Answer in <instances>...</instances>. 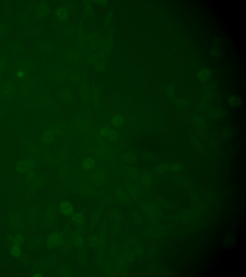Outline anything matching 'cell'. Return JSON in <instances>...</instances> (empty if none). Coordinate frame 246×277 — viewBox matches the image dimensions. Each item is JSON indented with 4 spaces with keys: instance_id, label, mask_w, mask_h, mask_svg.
Listing matches in <instances>:
<instances>
[{
    "instance_id": "cell-1",
    "label": "cell",
    "mask_w": 246,
    "mask_h": 277,
    "mask_svg": "<svg viewBox=\"0 0 246 277\" xmlns=\"http://www.w3.org/2000/svg\"><path fill=\"white\" fill-rule=\"evenodd\" d=\"M100 134L102 136L105 137L110 140H115L117 138V133L112 129L107 128H101L100 130Z\"/></svg>"
},
{
    "instance_id": "cell-2",
    "label": "cell",
    "mask_w": 246,
    "mask_h": 277,
    "mask_svg": "<svg viewBox=\"0 0 246 277\" xmlns=\"http://www.w3.org/2000/svg\"><path fill=\"white\" fill-rule=\"evenodd\" d=\"M62 241V239L61 235L57 233H55L51 235L48 239V246L51 247L56 246L61 243Z\"/></svg>"
},
{
    "instance_id": "cell-3",
    "label": "cell",
    "mask_w": 246,
    "mask_h": 277,
    "mask_svg": "<svg viewBox=\"0 0 246 277\" xmlns=\"http://www.w3.org/2000/svg\"><path fill=\"white\" fill-rule=\"evenodd\" d=\"M60 210L61 213L67 216L72 215L73 213V206L68 201H64L61 203Z\"/></svg>"
},
{
    "instance_id": "cell-4",
    "label": "cell",
    "mask_w": 246,
    "mask_h": 277,
    "mask_svg": "<svg viewBox=\"0 0 246 277\" xmlns=\"http://www.w3.org/2000/svg\"><path fill=\"white\" fill-rule=\"evenodd\" d=\"M33 166V162L31 160H23L17 165V169L19 172H24Z\"/></svg>"
},
{
    "instance_id": "cell-5",
    "label": "cell",
    "mask_w": 246,
    "mask_h": 277,
    "mask_svg": "<svg viewBox=\"0 0 246 277\" xmlns=\"http://www.w3.org/2000/svg\"><path fill=\"white\" fill-rule=\"evenodd\" d=\"M95 166V161L92 157H88L84 160L83 163V167L85 170L88 171L93 168Z\"/></svg>"
},
{
    "instance_id": "cell-6",
    "label": "cell",
    "mask_w": 246,
    "mask_h": 277,
    "mask_svg": "<svg viewBox=\"0 0 246 277\" xmlns=\"http://www.w3.org/2000/svg\"><path fill=\"white\" fill-rule=\"evenodd\" d=\"M112 123L115 127H120L124 123V119L121 116H114L112 118Z\"/></svg>"
},
{
    "instance_id": "cell-7",
    "label": "cell",
    "mask_w": 246,
    "mask_h": 277,
    "mask_svg": "<svg viewBox=\"0 0 246 277\" xmlns=\"http://www.w3.org/2000/svg\"><path fill=\"white\" fill-rule=\"evenodd\" d=\"M54 138V134L51 131H46L44 134L43 136V140L44 142L46 143H51L53 141Z\"/></svg>"
},
{
    "instance_id": "cell-8",
    "label": "cell",
    "mask_w": 246,
    "mask_h": 277,
    "mask_svg": "<svg viewBox=\"0 0 246 277\" xmlns=\"http://www.w3.org/2000/svg\"><path fill=\"white\" fill-rule=\"evenodd\" d=\"M11 253L14 256L18 257L21 254V251H20L19 248L18 246L14 245L11 248Z\"/></svg>"
},
{
    "instance_id": "cell-9",
    "label": "cell",
    "mask_w": 246,
    "mask_h": 277,
    "mask_svg": "<svg viewBox=\"0 0 246 277\" xmlns=\"http://www.w3.org/2000/svg\"><path fill=\"white\" fill-rule=\"evenodd\" d=\"M73 220L79 224H82L83 223V217L80 214H76L73 215Z\"/></svg>"
},
{
    "instance_id": "cell-10",
    "label": "cell",
    "mask_w": 246,
    "mask_h": 277,
    "mask_svg": "<svg viewBox=\"0 0 246 277\" xmlns=\"http://www.w3.org/2000/svg\"><path fill=\"white\" fill-rule=\"evenodd\" d=\"M57 13H58V16L62 19H65L67 18V15H68L67 12L63 9H59L57 11Z\"/></svg>"
},
{
    "instance_id": "cell-11",
    "label": "cell",
    "mask_w": 246,
    "mask_h": 277,
    "mask_svg": "<svg viewBox=\"0 0 246 277\" xmlns=\"http://www.w3.org/2000/svg\"><path fill=\"white\" fill-rule=\"evenodd\" d=\"M24 71L23 70H19L17 72V76L19 78H22L24 76Z\"/></svg>"
},
{
    "instance_id": "cell-12",
    "label": "cell",
    "mask_w": 246,
    "mask_h": 277,
    "mask_svg": "<svg viewBox=\"0 0 246 277\" xmlns=\"http://www.w3.org/2000/svg\"><path fill=\"white\" fill-rule=\"evenodd\" d=\"M34 276H35V277H38V276H39V277H42V276H43V275H40V274H38V275H34Z\"/></svg>"
},
{
    "instance_id": "cell-13",
    "label": "cell",
    "mask_w": 246,
    "mask_h": 277,
    "mask_svg": "<svg viewBox=\"0 0 246 277\" xmlns=\"http://www.w3.org/2000/svg\"><path fill=\"white\" fill-rule=\"evenodd\" d=\"M198 244V242H196V243H195V245H194V247L196 248V247L197 246Z\"/></svg>"
},
{
    "instance_id": "cell-14",
    "label": "cell",
    "mask_w": 246,
    "mask_h": 277,
    "mask_svg": "<svg viewBox=\"0 0 246 277\" xmlns=\"http://www.w3.org/2000/svg\"><path fill=\"white\" fill-rule=\"evenodd\" d=\"M187 267H190V264H189V263H187Z\"/></svg>"
},
{
    "instance_id": "cell-15",
    "label": "cell",
    "mask_w": 246,
    "mask_h": 277,
    "mask_svg": "<svg viewBox=\"0 0 246 277\" xmlns=\"http://www.w3.org/2000/svg\"><path fill=\"white\" fill-rule=\"evenodd\" d=\"M204 249H205L204 246H203L202 247V251H203V250H204Z\"/></svg>"
},
{
    "instance_id": "cell-16",
    "label": "cell",
    "mask_w": 246,
    "mask_h": 277,
    "mask_svg": "<svg viewBox=\"0 0 246 277\" xmlns=\"http://www.w3.org/2000/svg\"><path fill=\"white\" fill-rule=\"evenodd\" d=\"M202 237H200V238H199V242H201V240H202Z\"/></svg>"
},
{
    "instance_id": "cell-17",
    "label": "cell",
    "mask_w": 246,
    "mask_h": 277,
    "mask_svg": "<svg viewBox=\"0 0 246 277\" xmlns=\"http://www.w3.org/2000/svg\"><path fill=\"white\" fill-rule=\"evenodd\" d=\"M236 238H235V242H236Z\"/></svg>"
}]
</instances>
